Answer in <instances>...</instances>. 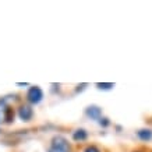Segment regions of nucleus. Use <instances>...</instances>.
Here are the masks:
<instances>
[{
    "label": "nucleus",
    "mask_w": 152,
    "mask_h": 152,
    "mask_svg": "<svg viewBox=\"0 0 152 152\" xmlns=\"http://www.w3.org/2000/svg\"><path fill=\"white\" fill-rule=\"evenodd\" d=\"M70 145L67 142V140L63 137H55L52 141V147L49 152H69Z\"/></svg>",
    "instance_id": "nucleus-1"
},
{
    "label": "nucleus",
    "mask_w": 152,
    "mask_h": 152,
    "mask_svg": "<svg viewBox=\"0 0 152 152\" xmlns=\"http://www.w3.org/2000/svg\"><path fill=\"white\" fill-rule=\"evenodd\" d=\"M27 98L31 103H39L41 99L43 98V94H42V91H41V88L39 87H32L29 91H28Z\"/></svg>",
    "instance_id": "nucleus-2"
},
{
    "label": "nucleus",
    "mask_w": 152,
    "mask_h": 152,
    "mask_svg": "<svg viewBox=\"0 0 152 152\" xmlns=\"http://www.w3.org/2000/svg\"><path fill=\"white\" fill-rule=\"evenodd\" d=\"M18 116L20 119L24 120V121H28V120L32 117V109L29 106H21L18 110Z\"/></svg>",
    "instance_id": "nucleus-3"
},
{
    "label": "nucleus",
    "mask_w": 152,
    "mask_h": 152,
    "mask_svg": "<svg viewBox=\"0 0 152 152\" xmlns=\"http://www.w3.org/2000/svg\"><path fill=\"white\" fill-rule=\"evenodd\" d=\"M87 115L91 117V119H101V109L96 107V106H89L87 109Z\"/></svg>",
    "instance_id": "nucleus-4"
},
{
    "label": "nucleus",
    "mask_w": 152,
    "mask_h": 152,
    "mask_svg": "<svg viewBox=\"0 0 152 152\" xmlns=\"http://www.w3.org/2000/svg\"><path fill=\"white\" fill-rule=\"evenodd\" d=\"M73 138L75 140V141H84V140L87 138V131H85V130H77V131L73 134Z\"/></svg>",
    "instance_id": "nucleus-5"
},
{
    "label": "nucleus",
    "mask_w": 152,
    "mask_h": 152,
    "mask_svg": "<svg viewBox=\"0 0 152 152\" xmlns=\"http://www.w3.org/2000/svg\"><path fill=\"white\" fill-rule=\"evenodd\" d=\"M138 137L144 141H148V140L152 138V131L151 130H140L138 131Z\"/></svg>",
    "instance_id": "nucleus-6"
},
{
    "label": "nucleus",
    "mask_w": 152,
    "mask_h": 152,
    "mask_svg": "<svg viewBox=\"0 0 152 152\" xmlns=\"http://www.w3.org/2000/svg\"><path fill=\"white\" fill-rule=\"evenodd\" d=\"M14 119V112L11 107H7L6 109V113H4V120L7 121V123H11Z\"/></svg>",
    "instance_id": "nucleus-7"
},
{
    "label": "nucleus",
    "mask_w": 152,
    "mask_h": 152,
    "mask_svg": "<svg viewBox=\"0 0 152 152\" xmlns=\"http://www.w3.org/2000/svg\"><path fill=\"white\" fill-rule=\"evenodd\" d=\"M6 109H7V107H4V103H3V101H0V121H1V119H4L3 113H6Z\"/></svg>",
    "instance_id": "nucleus-8"
},
{
    "label": "nucleus",
    "mask_w": 152,
    "mask_h": 152,
    "mask_svg": "<svg viewBox=\"0 0 152 152\" xmlns=\"http://www.w3.org/2000/svg\"><path fill=\"white\" fill-rule=\"evenodd\" d=\"M98 88H101V89H110L113 87V84H96Z\"/></svg>",
    "instance_id": "nucleus-9"
},
{
    "label": "nucleus",
    "mask_w": 152,
    "mask_h": 152,
    "mask_svg": "<svg viewBox=\"0 0 152 152\" xmlns=\"http://www.w3.org/2000/svg\"><path fill=\"white\" fill-rule=\"evenodd\" d=\"M84 152H99V149L95 148V147H88V148H85V151Z\"/></svg>",
    "instance_id": "nucleus-10"
},
{
    "label": "nucleus",
    "mask_w": 152,
    "mask_h": 152,
    "mask_svg": "<svg viewBox=\"0 0 152 152\" xmlns=\"http://www.w3.org/2000/svg\"><path fill=\"white\" fill-rule=\"evenodd\" d=\"M99 121H101V124H103V126H107V124H109L107 119H99Z\"/></svg>",
    "instance_id": "nucleus-11"
}]
</instances>
